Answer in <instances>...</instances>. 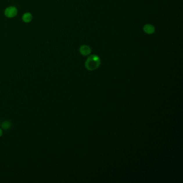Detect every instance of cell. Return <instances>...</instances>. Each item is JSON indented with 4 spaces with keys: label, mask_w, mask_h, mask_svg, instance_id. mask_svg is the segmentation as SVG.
Masks as SVG:
<instances>
[{
    "label": "cell",
    "mask_w": 183,
    "mask_h": 183,
    "mask_svg": "<svg viewBox=\"0 0 183 183\" xmlns=\"http://www.w3.org/2000/svg\"><path fill=\"white\" fill-rule=\"evenodd\" d=\"M101 64V60L98 56L92 55L89 56L85 61V66L89 71H95Z\"/></svg>",
    "instance_id": "6da1fadb"
},
{
    "label": "cell",
    "mask_w": 183,
    "mask_h": 183,
    "mask_svg": "<svg viewBox=\"0 0 183 183\" xmlns=\"http://www.w3.org/2000/svg\"><path fill=\"white\" fill-rule=\"evenodd\" d=\"M4 14L7 17H14L17 14V10L14 7H10L6 9Z\"/></svg>",
    "instance_id": "7a4b0ae2"
},
{
    "label": "cell",
    "mask_w": 183,
    "mask_h": 183,
    "mask_svg": "<svg viewBox=\"0 0 183 183\" xmlns=\"http://www.w3.org/2000/svg\"><path fill=\"white\" fill-rule=\"evenodd\" d=\"M80 53L83 56H88L91 52L92 49L90 47L87 45H82L80 48Z\"/></svg>",
    "instance_id": "3957f363"
},
{
    "label": "cell",
    "mask_w": 183,
    "mask_h": 183,
    "mask_svg": "<svg viewBox=\"0 0 183 183\" xmlns=\"http://www.w3.org/2000/svg\"><path fill=\"white\" fill-rule=\"evenodd\" d=\"M143 31L148 35H151L155 32V27L151 24L145 25L143 26Z\"/></svg>",
    "instance_id": "277c9868"
},
{
    "label": "cell",
    "mask_w": 183,
    "mask_h": 183,
    "mask_svg": "<svg viewBox=\"0 0 183 183\" xmlns=\"http://www.w3.org/2000/svg\"><path fill=\"white\" fill-rule=\"evenodd\" d=\"M32 15L28 12L25 13L23 15V17H22V19L23 21L25 22V23H29L32 21Z\"/></svg>",
    "instance_id": "5b68a950"
},
{
    "label": "cell",
    "mask_w": 183,
    "mask_h": 183,
    "mask_svg": "<svg viewBox=\"0 0 183 183\" xmlns=\"http://www.w3.org/2000/svg\"><path fill=\"white\" fill-rule=\"evenodd\" d=\"M11 127V123L9 121H4L1 124V128L4 130H8Z\"/></svg>",
    "instance_id": "8992f818"
},
{
    "label": "cell",
    "mask_w": 183,
    "mask_h": 183,
    "mask_svg": "<svg viewBox=\"0 0 183 183\" xmlns=\"http://www.w3.org/2000/svg\"><path fill=\"white\" fill-rule=\"evenodd\" d=\"M3 135V130L0 127V137H1Z\"/></svg>",
    "instance_id": "52a82bcc"
}]
</instances>
